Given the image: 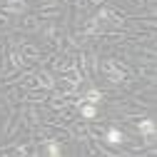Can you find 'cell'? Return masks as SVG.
Wrapping results in <instances>:
<instances>
[{"instance_id": "277c9868", "label": "cell", "mask_w": 157, "mask_h": 157, "mask_svg": "<svg viewBox=\"0 0 157 157\" xmlns=\"http://www.w3.org/2000/svg\"><path fill=\"white\" fill-rule=\"evenodd\" d=\"M5 8H8L10 13H23V10H25V3H23V0H10Z\"/></svg>"}, {"instance_id": "8992f818", "label": "cell", "mask_w": 157, "mask_h": 157, "mask_svg": "<svg viewBox=\"0 0 157 157\" xmlns=\"http://www.w3.org/2000/svg\"><path fill=\"white\" fill-rule=\"evenodd\" d=\"M95 115H97V107H95V102H90V105H82V117H87V120H92Z\"/></svg>"}, {"instance_id": "6da1fadb", "label": "cell", "mask_w": 157, "mask_h": 157, "mask_svg": "<svg viewBox=\"0 0 157 157\" xmlns=\"http://www.w3.org/2000/svg\"><path fill=\"white\" fill-rule=\"evenodd\" d=\"M122 140H125V137H122V132L117 130V127H110V130L105 132V142H107V145H112V147L122 145Z\"/></svg>"}, {"instance_id": "3957f363", "label": "cell", "mask_w": 157, "mask_h": 157, "mask_svg": "<svg viewBox=\"0 0 157 157\" xmlns=\"http://www.w3.org/2000/svg\"><path fill=\"white\" fill-rule=\"evenodd\" d=\"M100 100H102V92L97 90V87H90L85 92V102H100Z\"/></svg>"}, {"instance_id": "7a4b0ae2", "label": "cell", "mask_w": 157, "mask_h": 157, "mask_svg": "<svg viewBox=\"0 0 157 157\" xmlns=\"http://www.w3.org/2000/svg\"><path fill=\"white\" fill-rule=\"evenodd\" d=\"M102 70L107 72V77L112 82H122V70H117L115 63H102Z\"/></svg>"}, {"instance_id": "5b68a950", "label": "cell", "mask_w": 157, "mask_h": 157, "mask_svg": "<svg viewBox=\"0 0 157 157\" xmlns=\"http://www.w3.org/2000/svg\"><path fill=\"white\" fill-rule=\"evenodd\" d=\"M140 132L142 135H155V122L152 120H142L140 122Z\"/></svg>"}, {"instance_id": "52a82bcc", "label": "cell", "mask_w": 157, "mask_h": 157, "mask_svg": "<svg viewBox=\"0 0 157 157\" xmlns=\"http://www.w3.org/2000/svg\"><path fill=\"white\" fill-rule=\"evenodd\" d=\"M48 155H52V157L60 155V145H57V142H50V145H48Z\"/></svg>"}]
</instances>
